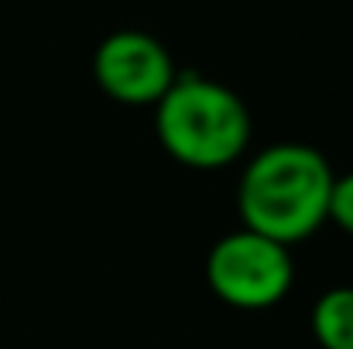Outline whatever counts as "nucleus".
<instances>
[{
    "label": "nucleus",
    "instance_id": "obj_1",
    "mask_svg": "<svg viewBox=\"0 0 353 349\" xmlns=\"http://www.w3.org/2000/svg\"><path fill=\"white\" fill-rule=\"evenodd\" d=\"M333 178L330 158L319 147L299 140L268 144L240 171V226L292 250L326 226Z\"/></svg>",
    "mask_w": 353,
    "mask_h": 349
},
{
    "label": "nucleus",
    "instance_id": "obj_5",
    "mask_svg": "<svg viewBox=\"0 0 353 349\" xmlns=\"http://www.w3.org/2000/svg\"><path fill=\"white\" fill-rule=\"evenodd\" d=\"M309 326L323 349H353V284L323 291L312 305Z\"/></svg>",
    "mask_w": 353,
    "mask_h": 349
},
{
    "label": "nucleus",
    "instance_id": "obj_2",
    "mask_svg": "<svg viewBox=\"0 0 353 349\" xmlns=\"http://www.w3.org/2000/svg\"><path fill=\"white\" fill-rule=\"evenodd\" d=\"M154 134L161 151L192 171H223L250 147V110L220 79L179 72L154 103Z\"/></svg>",
    "mask_w": 353,
    "mask_h": 349
},
{
    "label": "nucleus",
    "instance_id": "obj_6",
    "mask_svg": "<svg viewBox=\"0 0 353 349\" xmlns=\"http://www.w3.org/2000/svg\"><path fill=\"white\" fill-rule=\"evenodd\" d=\"M326 223H333L336 230L353 236V171L333 178V192H330V213Z\"/></svg>",
    "mask_w": 353,
    "mask_h": 349
},
{
    "label": "nucleus",
    "instance_id": "obj_3",
    "mask_svg": "<svg viewBox=\"0 0 353 349\" xmlns=\"http://www.w3.org/2000/svg\"><path fill=\"white\" fill-rule=\"evenodd\" d=\"M206 284L236 312H264L281 305L295 288V257L288 246L240 226L210 246Z\"/></svg>",
    "mask_w": 353,
    "mask_h": 349
},
{
    "label": "nucleus",
    "instance_id": "obj_4",
    "mask_svg": "<svg viewBox=\"0 0 353 349\" xmlns=\"http://www.w3.org/2000/svg\"><path fill=\"white\" fill-rule=\"evenodd\" d=\"M179 69L172 52L148 31L123 28L107 34L93 52V79L97 86L123 107H154Z\"/></svg>",
    "mask_w": 353,
    "mask_h": 349
}]
</instances>
